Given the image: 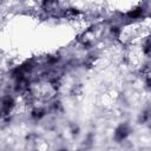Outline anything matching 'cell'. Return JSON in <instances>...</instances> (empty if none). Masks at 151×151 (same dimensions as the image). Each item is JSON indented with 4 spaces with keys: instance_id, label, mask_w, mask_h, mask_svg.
I'll return each mask as SVG.
<instances>
[{
    "instance_id": "cell-1",
    "label": "cell",
    "mask_w": 151,
    "mask_h": 151,
    "mask_svg": "<svg viewBox=\"0 0 151 151\" xmlns=\"http://www.w3.org/2000/svg\"><path fill=\"white\" fill-rule=\"evenodd\" d=\"M126 134H127V130L125 129V126H120V127L117 130V132H116V138L119 139V140H122V139L125 138Z\"/></svg>"
}]
</instances>
